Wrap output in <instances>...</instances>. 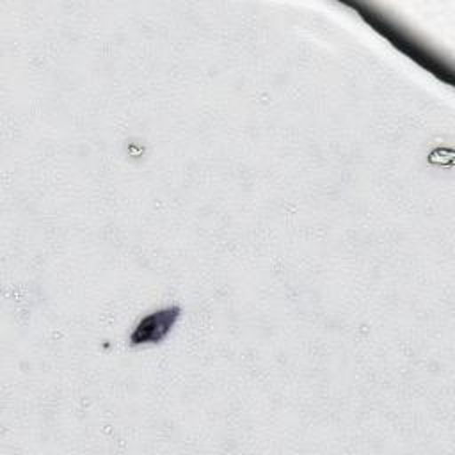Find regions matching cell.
I'll return each mask as SVG.
<instances>
[{
	"mask_svg": "<svg viewBox=\"0 0 455 455\" xmlns=\"http://www.w3.org/2000/svg\"><path fill=\"white\" fill-rule=\"evenodd\" d=\"M178 313L180 309L172 307V309H164L146 316L132 334V345L160 341L171 331L174 320L178 318Z\"/></svg>",
	"mask_w": 455,
	"mask_h": 455,
	"instance_id": "cell-1",
	"label": "cell"
}]
</instances>
